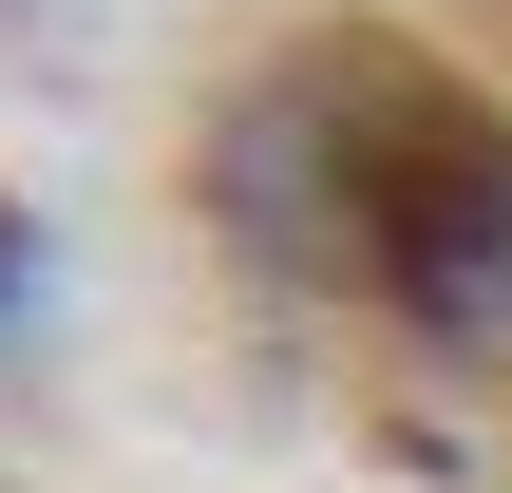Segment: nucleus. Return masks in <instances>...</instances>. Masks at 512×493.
Masks as SVG:
<instances>
[{"label":"nucleus","instance_id":"f257e3e1","mask_svg":"<svg viewBox=\"0 0 512 493\" xmlns=\"http://www.w3.org/2000/svg\"><path fill=\"white\" fill-rule=\"evenodd\" d=\"M209 209L285 285H323L399 342L512 323V114L399 19H323L247 76L209 133Z\"/></svg>","mask_w":512,"mask_h":493},{"label":"nucleus","instance_id":"f03ea898","mask_svg":"<svg viewBox=\"0 0 512 493\" xmlns=\"http://www.w3.org/2000/svg\"><path fill=\"white\" fill-rule=\"evenodd\" d=\"M19 266H38V228H19V209H0V304H19Z\"/></svg>","mask_w":512,"mask_h":493}]
</instances>
